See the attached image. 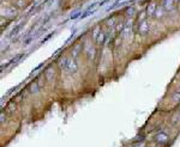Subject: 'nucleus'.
Masks as SVG:
<instances>
[{"label":"nucleus","instance_id":"f257e3e1","mask_svg":"<svg viewBox=\"0 0 180 147\" xmlns=\"http://www.w3.org/2000/svg\"><path fill=\"white\" fill-rule=\"evenodd\" d=\"M66 71L70 73V74H76V73L78 72V64L75 59H71L68 61V65H67V68Z\"/></svg>","mask_w":180,"mask_h":147},{"label":"nucleus","instance_id":"f03ea898","mask_svg":"<svg viewBox=\"0 0 180 147\" xmlns=\"http://www.w3.org/2000/svg\"><path fill=\"white\" fill-rule=\"evenodd\" d=\"M149 30H150V26H149V23L147 21H144V22L138 24V32L140 35H147L149 32Z\"/></svg>","mask_w":180,"mask_h":147},{"label":"nucleus","instance_id":"7ed1b4c3","mask_svg":"<svg viewBox=\"0 0 180 147\" xmlns=\"http://www.w3.org/2000/svg\"><path fill=\"white\" fill-rule=\"evenodd\" d=\"M157 5L156 3H150L147 7V14L148 17H155V13H156V10H157Z\"/></svg>","mask_w":180,"mask_h":147},{"label":"nucleus","instance_id":"20e7f679","mask_svg":"<svg viewBox=\"0 0 180 147\" xmlns=\"http://www.w3.org/2000/svg\"><path fill=\"white\" fill-rule=\"evenodd\" d=\"M45 77H46V80L47 81H53L54 78H55V72H54V69L52 67H48L45 72Z\"/></svg>","mask_w":180,"mask_h":147},{"label":"nucleus","instance_id":"39448f33","mask_svg":"<svg viewBox=\"0 0 180 147\" xmlns=\"http://www.w3.org/2000/svg\"><path fill=\"white\" fill-rule=\"evenodd\" d=\"M174 0H162V7H163L166 11H172L174 9Z\"/></svg>","mask_w":180,"mask_h":147},{"label":"nucleus","instance_id":"423d86ee","mask_svg":"<svg viewBox=\"0 0 180 147\" xmlns=\"http://www.w3.org/2000/svg\"><path fill=\"white\" fill-rule=\"evenodd\" d=\"M168 139H169V136H168L167 134H165V133H158V134L155 136V140H156L158 143H166V142L168 141Z\"/></svg>","mask_w":180,"mask_h":147},{"label":"nucleus","instance_id":"0eeeda50","mask_svg":"<svg viewBox=\"0 0 180 147\" xmlns=\"http://www.w3.org/2000/svg\"><path fill=\"white\" fill-rule=\"evenodd\" d=\"M95 41H96V43L99 46H102L104 43V41H106V34L103 31H100V34L97 35V37L95 39Z\"/></svg>","mask_w":180,"mask_h":147},{"label":"nucleus","instance_id":"6e6552de","mask_svg":"<svg viewBox=\"0 0 180 147\" xmlns=\"http://www.w3.org/2000/svg\"><path fill=\"white\" fill-rule=\"evenodd\" d=\"M166 12V10L162 7V6H158L157 7V10H156V13H155V18H158V19H161V18H163L165 17V13Z\"/></svg>","mask_w":180,"mask_h":147},{"label":"nucleus","instance_id":"1a4fd4ad","mask_svg":"<svg viewBox=\"0 0 180 147\" xmlns=\"http://www.w3.org/2000/svg\"><path fill=\"white\" fill-rule=\"evenodd\" d=\"M39 91H40V86L37 85V83L34 81V83L30 84V92L31 93L36 95V93H39Z\"/></svg>","mask_w":180,"mask_h":147},{"label":"nucleus","instance_id":"9d476101","mask_svg":"<svg viewBox=\"0 0 180 147\" xmlns=\"http://www.w3.org/2000/svg\"><path fill=\"white\" fill-rule=\"evenodd\" d=\"M147 17H148L147 11H142V12L138 14V17H137V23L139 24V23H142V22H144V21H147Z\"/></svg>","mask_w":180,"mask_h":147},{"label":"nucleus","instance_id":"9b49d317","mask_svg":"<svg viewBox=\"0 0 180 147\" xmlns=\"http://www.w3.org/2000/svg\"><path fill=\"white\" fill-rule=\"evenodd\" d=\"M68 61H70V60H68L67 58L60 59L59 62H58V64H59V67H60L61 69H66V68H67V65H68Z\"/></svg>","mask_w":180,"mask_h":147},{"label":"nucleus","instance_id":"f8f14e48","mask_svg":"<svg viewBox=\"0 0 180 147\" xmlns=\"http://www.w3.org/2000/svg\"><path fill=\"white\" fill-rule=\"evenodd\" d=\"M130 32H131V28L126 25V26H125V29H124V31L121 32V35H122V39H127V37H129V35H130Z\"/></svg>","mask_w":180,"mask_h":147},{"label":"nucleus","instance_id":"ddd939ff","mask_svg":"<svg viewBox=\"0 0 180 147\" xmlns=\"http://www.w3.org/2000/svg\"><path fill=\"white\" fill-rule=\"evenodd\" d=\"M125 26H126V24H125V23H118V24H117V26H115V31H117L118 34H121V32L124 31Z\"/></svg>","mask_w":180,"mask_h":147},{"label":"nucleus","instance_id":"4468645a","mask_svg":"<svg viewBox=\"0 0 180 147\" xmlns=\"http://www.w3.org/2000/svg\"><path fill=\"white\" fill-rule=\"evenodd\" d=\"M45 79H46V77L40 76V77L37 78V80H36V83H37V85L40 86V88H42V87L45 86Z\"/></svg>","mask_w":180,"mask_h":147},{"label":"nucleus","instance_id":"2eb2a0df","mask_svg":"<svg viewBox=\"0 0 180 147\" xmlns=\"http://www.w3.org/2000/svg\"><path fill=\"white\" fill-rule=\"evenodd\" d=\"M25 6H27L25 0H18V1L16 3V7L17 9H24Z\"/></svg>","mask_w":180,"mask_h":147},{"label":"nucleus","instance_id":"dca6fc26","mask_svg":"<svg viewBox=\"0 0 180 147\" xmlns=\"http://www.w3.org/2000/svg\"><path fill=\"white\" fill-rule=\"evenodd\" d=\"M172 99H173L175 103H176V102H180V92H175V93L173 95Z\"/></svg>","mask_w":180,"mask_h":147},{"label":"nucleus","instance_id":"f3484780","mask_svg":"<svg viewBox=\"0 0 180 147\" xmlns=\"http://www.w3.org/2000/svg\"><path fill=\"white\" fill-rule=\"evenodd\" d=\"M21 28H22V24H21V25H18V26H16V28L12 30V32H11V36H14V35H17V34H18V31L21 30Z\"/></svg>","mask_w":180,"mask_h":147},{"label":"nucleus","instance_id":"a211bd4d","mask_svg":"<svg viewBox=\"0 0 180 147\" xmlns=\"http://www.w3.org/2000/svg\"><path fill=\"white\" fill-rule=\"evenodd\" d=\"M107 25L109 26V28L114 26V19H113V18H112V19H108V21H107Z\"/></svg>","mask_w":180,"mask_h":147},{"label":"nucleus","instance_id":"6ab92c4d","mask_svg":"<svg viewBox=\"0 0 180 147\" xmlns=\"http://www.w3.org/2000/svg\"><path fill=\"white\" fill-rule=\"evenodd\" d=\"M132 14H133V7L129 9V10H127V12H126V16H127V17H131Z\"/></svg>","mask_w":180,"mask_h":147},{"label":"nucleus","instance_id":"aec40b11","mask_svg":"<svg viewBox=\"0 0 180 147\" xmlns=\"http://www.w3.org/2000/svg\"><path fill=\"white\" fill-rule=\"evenodd\" d=\"M7 12H9L10 14H16V10H14L13 7H9V9H7Z\"/></svg>","mask_w":180,"mask_h":147},{"label":"nucleus","instance_id":"412c9836","mask_svg":"<svg viewBox=\"0 0 180 147\" xmlns=\"http://www.w3.org/2000/svg\"><path fill=\"white\" fill-rule=\"evenodd\" d=\"M5 121V116H4V113H1V123H4Z\"/></svg>","mask_w":180,"mask_h":147},{"label":"nucleus","instance_id":"4be33fe9","mask_svg":"<svg viewBox=\"0 0 180 147\" xmlns=\"http://www.w3.org/2000/svg\"><path fill=\"white\" fill-rule=\"evenodd\" d=\"M120 1H121V0H118V1H117V3H115V5H117V4H119V3H120Z\"/></svg>","mask_w":180,"mask_h":147}]
</instances>
